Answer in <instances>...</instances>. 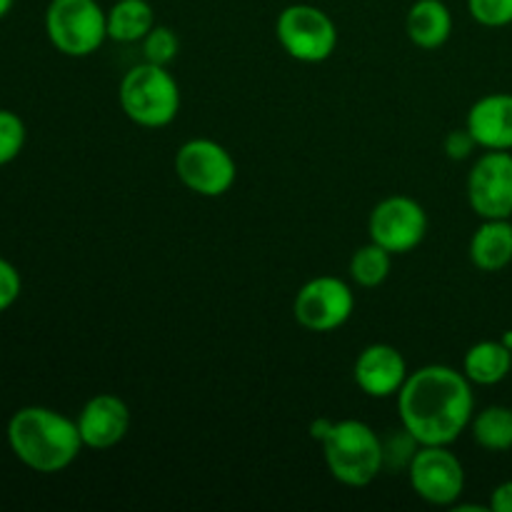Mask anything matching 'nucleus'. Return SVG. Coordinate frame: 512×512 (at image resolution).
Returning a JSON list of instances; mask_svg holds the SVG:
<instances>
[{"label": "nucleus", "instance_id": "nucleus-7", "mask_svg": "<svg viewBox=\"0 0 512 512\" xmlns=\"http://www.w3.org/2000/svg\"><path fill=\"white\" fill-rule=\"evenodd\" d=\"M175 175L190 193L220 198L238 180V163L218 140L193 138L175 153Z\"/></svg>", "mask_w": 512, "mask_h": 512}, {"label": "nucleus", "instance_id": "nucleus-17", "mask_svg": "<svg viewBox=\"0 0 512 512\" xmlns=\"http://www.w3.org/2000/svg\"><path fill=\"white\" fill-rule=\"evenodd\" d=\"M463 373L473 385H498L512 373V348L503 340H480L465 353Z\"/></svg>", "mask_w": 512, "mask_h": 512}, {"label": "nucleus", "instance_id": "nucleus-16", "mask_svg": "<svg viewBox=\"0 0 512 512\" xmlns=\"http://www.w3.org/2000/svg\"><path fill=\"white\" fill-rule=\"evenodd\" d=\"M405 30L413 45L435 50L445 45L453 33V13L443 0H415L405 18Z\"/></svg>", "mask_w": 512, "mask_h": 512}, {"label": "nucleus", "instance_id": "nucleus-21", "mask_svg": "<svg viewBox=\"0 0 512 512\" xmlns=\"http://www.w3.org/2000/svg\"><path fill=\"white\" fill-rule=\"evenodd\" d=\"M140 43H143L145 63L165 65V68H168V65L178 58L180 40L178 35H175V30L168 28V25H155Z\"/></svg>", "mask_w": 512, "mask_h": 512}, {"label": "nucleus", "instance_id": "nucleus-8", "mask_svg": "<svg viewBox=\"0 0 512 512\" xmlns=\"http://www.w3.org/2000/svg\"><path fill=\"white\" fill-rule=\"evenodd\" d=\"M415 495L425 503L450 508L465 490V468L450 445H420L408 465Z\"/></svg>", "mask_w": 512, "mask_h": 512}, {"label": "nucleus", "instance_id": "nucleus-13", "mask_svg": "<svg viewBox=\"0 0 512 512\" xmlns=\"http://www.w3.org/2000/svg\"><path fill=\"white\" fill-rule=\"evenodd\" d=\"M83 445L90 450H110L123 443L130 430V408L113 393H98L83 405L78 415Z\"/></svg>", "mask_w": 512, "mask_h": 512}, {"label": "nucleus", "instance_id": "nucleus-22", "mask_svg": "<svg viewBox=\"0 0 512 512\" xmlns=\"http://www.w3.org/2000/svg\"><path fill=\"white\" fill-rule=\"evenodd\" d=\"M25 138H28V130H25L23 118L13 110L0 108V165H8L23 153Z\"/></svg>", "mask_w": 512, "mask_h": 512}, {"label": "nucleus", "instance_id": "nucleus-26", "mask_svg": "<svg viewBox=\"0 0 512 512\" xmlns=\"http://www.w3.org/2000/svg\"><path fill=\"white\" fill-rule=\"evenodd\" d=\"M488 508L493 512H512V480H505L493 490Z\"/></svg>", "mask_w": 512, "mask_h": 512}, {"label": "nucleus", "instance_id": "nucleus-5", "mask_svg": "<svg viewBox=\"0 0 512 512\" xmlns=\"http://www.w3.org/2000/svg\"><path fill=\"white\" fill-rule=\"evenodd\" d=\"M45 33L68 58H88L108 40V10L98 0H50Z\"/></svg>", "mask_w": 512, "mask_h": 512}, {"label": "nucleus", "instance_id": "nucleus-15", "mask_svg": "<svg viewBox=\"0 0 512 512\" xmlns=\"http://www.w3.org/2000/svg\"><path fill=\"white\" fill-rule=\"evenodd\" d=\"M470 260L483 273H500L512 263L510 218H488L470 238Z\"/></svg>", "mask_w": 512, "mask_h": 512}, {"label": "nucleus", "instance_id": "nucleus-12", "mask_svg": "<svg viewBox=\"0 0 512 512\" xmlns=\"http://www.w3.org/2000/svg\"><path fill=\"white\" fill-rule=\"evenodd\" d=\"M408 363H405L403 353L395 345L388 343H373L358 355L355 360L353 378L355 385L363 390L368 398H393L403 390L405 380H408Z\"/></svg>", "mask_w": 512, "mask_h": 512}, {"label": "nucleus", "instance_id": "nucleus-6", "mask_svg": "<svg viewBox=\"0 0 512 512\" xmlns=\"http://www.w3.org/2000/svg\"><path fill=\"white\" fill-rule=\"evenodd\" d=\"M275 35L285 53L298 63H323L338 48V25L325 10L310 3L283 8L275 23Z\"/></svg>", "mask_w": 512, "mask_h": 512}, {"label": "nucleus", "instance_id": "nucleus-20", "mask_svg": "<svg viewBox=\"0 0 512 512\" xmlns=\"http://www.w3.org/2000/svg\"><path fill=\"white\" fill-rule=\"evenodd\" d=\"M390 270H393V253L385 250L383 245L373 243V240L355 250L353 258H350V278L360 288H378L388 280Z\"/></svg>", "mask_w": 512, "mask_h": 512}, {"label": "nucleus", "instance_id": "nucleus-9", "mask_svg": "<svg viewBox=\"0 0 512 512\" xmlns=\"http://www.w3.org/2000/svg\"><path fill=\"white\" fill-rule=\"evenodd\" d=\"M355 310V293L335 275H318L298 290L293 315L310 333H333L343 328Z\"/></svg>", "mask_w": 512, "mask_h": 512}, {"label": "nucleus", "instance_id": "nucleus-23", "mask_svg": "<svg viewBox=\"0 0 512 512\" xmlns=\"http://www.w3.org/2000/svg\"><path fill=\"white\" fill-rule=\"evenodd\" d=\"M468 13L485 28H505L512 23V0H468Z\"/></svg>", "mask_w": 512, "mask_h": 512}, {"label": "nucleus", "instance_id": "nucleus-19", "mask_svg": "<svg viewBox=\"0 0 512 512\" xmlns=\"http://www.w3.org/2000/svg\"><path fill=\"white\" fill-rule=\"evenodd\" d=\"M473 440L488 453H508L512 450V408L508 405H488L470 420Z\"/></svg>", "mask_w": 512, "mask_h": 512}, {"label": "nucleus", "instance_id": "nucleus-24", "mask_svg": "<svg viewBox=\"0 0 512 512\" xmlns=\"http://www.w3.org/2000/svg\"><path fill=\"white\" fill-rule=\"evenodd\" d=\"M20 290H23V280H20L18 268L0 258V313H5L20 298Z\"/></svg>", "mask_w": 512, "mask_h": 512}, {"label": "nucleus", "instance_id": "nucleus-1", "mask_svg": "<svg viewBox=\"0 0 512 512\" xmlns=\"http://www.w3.org/2000/svg\"><path fill=\"white\" fill-rule=\"evenodd\" d=\"M398 413L418 445H453L475 415L473 383L450 365H425L405 380Z\"/></svg>", "mask_w": 512, "mask_h": 512}, {"label": "nucleus", "instance_id": "nucleus-2", "mask_svg": "<svg viewBox=\"0 0 512 512\" xmlns=\"http://www.w3.org/2000/svg\"><path fill=\"white\" fill-rule=\"evenodd\" d=\"M8 445L15 458L35 473H63L85 448L75 420L43 405L15 410L8 420Z\"/></svg>", "mask_w": 512, "mask_h": 512}, {"label": "nucleus", "instance_id": "nucleus-18", "mask_svg": "<svg viewBox=\"0 0 512 512\" xmlns=\"http://www.w3.org/2000/svg\"><path fill=\"white\" fill-rule=\"evenodd\" d=\"M155 25L148 0H118L108 10V38L115 43H140Z\"/></svg>", "mask_w": 512, "mask_h": 512}, {"label": "nucleus", "instance_id": "nucleus-11", "mask_svg": "<svg viewBox=\"0 0 512 512\" xmlns=\"http://www.w3.org/2000/svg\"><path fill=\"white\" fill-rule=\"evenodd\" d=\"M468 203L483 220L512 218L510 150H488L475 160L468 175Z\"/></svg>", "mask_w": 512, "mask_h": 512}, {"label": "nucleus", "instance_id": "nucleus-3", "mask_svg": "<svg viewBox=\"0 0 512 512\" xmlns=\"http://www.w3.org/2000/svg\"><path fill=\"white\" fill-rule=\"evenodd\" d=\"M320 440H323L325 465L338 483L348 488H365L383 473V440L363 420L350 418L325 423Z\"/></svg>", "mask_w": 512, "mask_h": 512}, {"label": "nucleus", "instance_id": "nucleus-14", "mask_svg": "<svg viewBox=\"0 0 512 512\" xmlns=\"http://www.w3.org/2000/svg\"><path fill=\"white\" fill-rule=\"evenodd\" d=\"M465 128L483 150H512V95L490 93L475 100Z\"/></svg>", "mask_w": 512, "mask_h": 512}, {"label": "nucleus", "instance_id": "nucleus-27", "mask_svg": "<svg viewBox=\"0 0 512 512\" xmlns=\"http://www.w3.org/2000/svg\"><path fill=\"white\" fill-rule=\"evenodd\" d=\"M15 0H0V20L5 18V15L10 13V8H13Z\"/></svg>", "mask_w": 512, "mask_h": 512}, {"label": "nucleus", "instance_id": "nucleus-10", "mask_svg": "<svg viewBox=\"0 0 512 512\" xmlns=\"http://www.w3.org/2000/svg\"><path fill=\"white\" fill-rule=\"evenodd\" d=\"M370 240L393 255L418 248L428 235V213L410 195H390L373 208L368 220Z\"/></svg>", "mask_w": 512, "mask_h": 512}, {"label": "nucleus", "instance_id": "nucleus-25", "mask_svg": "<svg viewBox=\"0 0 512 512\" xmlns=\"http://www.w3.org/2000/svg\"><path fill=\"white\" fill-rule=\"evenodd\" d=\"M475 148H478V143H475V138L470 135L468 128L453 130V133H448V138H445V153H448L450 160L470 158Z\"/></svg>", "mask_w": 512, "mask_h": 512}, {"label": "nucleus", "instance_id": "nucleus-4", "mask_svg": "<svg viewBox=\"0 0 512 512\" xmlns=\"http://www.w3.org/2000/svg\"><path fill=\"white\" fill-rule=\"evenodd\" d=\"M118 100L140 128H165L180 113V85L165 65L140 63L120 80Z\"/></svg>", "mask_w": 512, "mask_h": 512}]
</instances>
